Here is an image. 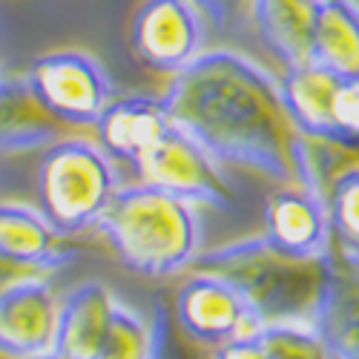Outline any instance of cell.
Masks as SVG:
<instances>
[{"instance_id":"11","label":"cell","mask_w":359,"mask_h":359,"mask_svg":"<svg viewBox=\"0 0 359 359\" xmlns=\"http://www.w3.org/2000/svg\"><path fill=\"white\" fill-rule=\"evenodd\" d=\"M172 127V115L167 109L164 95H112L107 109L101 112L95 130V141L115 164H135L153 149L164 133Z\"/></svg>"},{"instance_id":"17","label":"cell","mask_w":359,"mask_h":359,"mask_svg":"<svg viewBox=\"0 0 359 359\" xmlns=\"http://www.w3.org/2000/svg\"><path fill=\"white\" fill-rule=\"evenodd\" d=\"M313 327L334 359H359V264L337 256Z\"/></svg>"},{"instance_id":"12","label":"cell","mask_w":359,"mask_h":359,"mask_svg":"<svg viewBox=\"0 0 359 359\" xmlns=\"http://www.w3.org/2000/svg\"><path fill=\"white\" fill-rule=\"evenodd\" d=\"M67 238L43 213L41 207L20 201H0V256L18 264L52 273L72 259Z\"/></svg>"},{"instance_id":"25","label":"cell","mask_w":359,"mask_h":359,"mask_svg":"<svg viewBox=\"0 0 359 359\" xmlns=\"http://www.w3.org/2000/svg\"><path fill=\"white\" fill-rule=\"evenodd\" d=\"M337 133L359 138V78H342L334 101Z\"/></svg>"},{"instance_id":"19","label":"cell","mask_w":359,"mask_h":359,"mask_svg":"<svg viewBox=\"0 0 359 359\" xmlns=\"http://www.w3.org/2000/svg\"><path fill=\"white\" fill-rule=\"evenodd\" d=\"M359 170V138L353 135H302L299 138V184L322 201L345 175Z\"/></svg>"},{"instance_id":"29","label":"cell","mask_w":359,"mask_h":359,"mask_svg":"<svg viewBox=\"0 0 359 359\" xmlns=\"http://www.w3.org/2000/svg\"><path fill=\"white\" fill-rule=\"evenodd\" d=\"M0 78H4V75H0Z\"/></svg>"},{"instance_id":"6","label":"cell","mask_w":359,"mask_h":359,"mask_svg":"<svg viewBox=\"0 0 359 359\" xmlns=\"http://www.w3.org/2000/svg\"><path fill=\"white\" fill-rule=\"evenodd\" d=\"M207 32L196 0H141L127 38L141 67L172 78L207 49Z\"/></svg>"},{"instance_id":"23","label":"cell","mask_w":359,"mask_h":359,"mask_svg":"<svg viewBox=\"0 0 359 359\" xmlns=\"http://www.w3.org/2000/svg\"><path fill=\"white\" fill-rule=\"evenodd\" d=\"M149 325H153V359H201V348H196L178 331L172 302L167 305L164 296H156L153 311H149Z\"/></svg>"},{"instance_id":"27","label":"cell","mask_w":359,"mask_h":359,"mask_svg":"<svg viewBox=\"0 0 359 359\" xmlns=\"http://www.w3.org/2000/svg\"><path fill=\"white\" fill-rule=\"evenodd\" d=\"M32 276H46V273H41V271H35V267H26V264H18V262H12V259L0 256V293H4L6 287H12L15 282L32 279Z\"/></svg>"},{"instance_id":"26","label":"cell","mask_w":359,"mask_h":359,"mask_svg":"<svg viewBox=\"0 0 359 359\" xmlns=\"http://www.w3.org/2000/svg\"><path fill=\"white\" fill-rule=\"evenodd\" d=\"M207 359H271V351H267L264 339L259 331L236 337L213 351H207Z\"/></svg>"},{"instance_id":"3","label":"cell","mask_w":359,"mask_h":359,"mask_svg":"<svg viewBox=\"0 0 359 359\" xmlns=\"http://www.w3.org/2000/svg\"><path fill=\"white\" fill-rule=\"evenodd\" d=\"M95 230L127 271L147 279L184 273L201 253L196 204L147 182L121 184Z\"/></svg>"},{"instance_id":"13","label":"cell","mask_w":359,"mask_h":359,"mask_svg":"<svg viewBox=\"0 0 359 359\" xmlns=\"http://www.w3.org/2000/svg\"><path fill=\"white\" fill-rule=\"evenodd\" d=\"M64 135L69 127L46 109L23 75L0 78V156L46 149Z\"/></svg>"},{"instance_id":"18","label":"cell","mask_w":359,"mask_h":359,"mask_svg":"<svg viewBox=\"0 0 359 359\" xmlns=\"http://www.w3.org/2000/svg\"><path fill=\"white\" fill-rule=\"evenodd\" d=\"M311 61L339 78H359V4L356 0H322Z\"/></svg>"},{"instance_id":"21","label":"cell","mask_w":359,"mask_h":359,"mask_svg":"<svg viewBox=\"0 0 359 359\" xmlns=\"http://www.w3.org/2000/svg\"><path fill=\"white\" fill-rule=\"evenodd\" d=\"M95 359H153V325L133 308L118 305Z\"/></svg>"},{"instance_id":"24","label":"cell","mask_w":359,"mask_h":359,"mask_svg":"<svg viewBox=\"0 0 359 359\" xmlns=\"http://www.w3.org/2000/svg\"><path fill=\"white\" fill-rule=\"evenodd\" d=\"M196 6L201 9L210 32L227 35V32H236L238 26L250 23L253 0H196Z\"/></svg>"},{"instance_id":"2","label":"cell","mask_w":359,"mask_h":359,"mask_svg":"<svg viewBox=\"0 0 359 359\" xmlns=\"http://www.w3.org/2000/svg\"><path fill=\"white\" fill-rule=\"evenodd\" d=\"M334 262L337 253L299 259L273 248L264 236H250L198 253L193 267L227 279L242 293L262 331L271 325H316Z\"/></svg>"},{"instance_id":"5","label":"cell","mask_w":359,"mask_h":359,"mask_svg":"<svg viewBox=\"0 0 359 359\" xmlns=\"http://www.w3.org/2000/svg\"><path fill=\"white\" fill-rule=\"evenodd\" d=\"M23 78L46 109L69 130L95 127L115 95L104 64L83 49H55L38 55Z\"/></svg>"},{"instance_id":"4","label":"cell","mask_w":359,"mask_h":359,"mask_svg":"<svg viewBox=\"0 0 359 359\" xmlns=\"http://www.w3.org/2000/svg\"><path fill=\"white\" fill-rule=\"evenodd\" d=\"M121 190L115 161L95 138L64 135L43 149L35 196L41 213L64 236L93 230L107 213L109 201Z\"/></svg>"},{"instance_id":"9","label":"cell","mask_w":359,"mask_h":359,"mask_svg":"<svg viewBox=\"0 0 359 359\" xmlns=\"http://www.w3.org/2000/svg\"><path fill=\"white\" fill-rule=\"evenodd\" d=\"M61 302L46 282L32 276L0 293V356L32 359L55 351Z\"/></svg>"},{"instance_id":"20","label":"cell","mask_w":359,"mask_h":359,"mask_svg":"<svg viewBox=\"0 0 359 359\" xmlns=\"http://www.w3.org/2000/svg\"><path fill=\"white\" fill-rule=\"evenodd\" d=\"M325 207L334 233V253L348 264H359V170L342 178Z\"/></svg>"},{"instance_id":"15","label":"cell","mask_w":359,"mask_h":359,"mask_svg":"<svg viewBox=\"0 0 359 359\" xmlns=\"http://www.w3.org/2000/svg\"><path fill=\"white\" fill-rule=\"evenodd\" d=\"M319 6L322 0H253L250 23L285 69L311 61Z\"/></svg>"},{"instance_id":"7","label":"cell","mask_w":359,"mask_h":359,"mask_svg":"<svg viewBox=\"0 0 359 359\" xmlns=\"http://www.w3.org/2000/svg\"><path fill=\"white\" fill-rule=\"evenodd\" d=\"M222 161H216L207 149L178 124H172L164 138L135 164L138 182L156 184L196 207H230L236 193L222 172Z\"/></svg>"},{"instance_id":"1","label":"cell","mask_w":359,"mask_h":359,"mask_svg":"<svg viewBox=\"0 0 359 359\" xmlns=\"http://www.w3.org/2000/svg\"><path fill=\"white\" fill-rule=\"evenodd\" d=\"M172 124L227 167L276 184H299V138L282 83L236 49H204L170 78L164 93Z\"/></svg>"},{"instance_id":"28","label":"cell","mask_w":359,"mask_h":359,"mask_svg":"<svg viewBox=\"0 0 359 359\" xmlns=\"http://www.w3.org/2000/svg\"><path fill=\"white\" fill-rule=\"evenodd\" d=\"M32 359H64L61 353H55V351H49V353H41V356H32Z\"/></svg>"},{"instance_id":"8","label":"cell","mask_w":359,"mask_h":359,"mask_svg":"<svg viewBox=\"0 0 359 359\" xmlns=\"http://www.w3.org/2000/svg\"><path fill=\"white\" fill-rule=\"evenodd\" d=\"M172 316L178 331L201 351L259 331L242 293L227 279L196 267L172 293Z\"/></svg>"},{"instance_id":"16","label":"cell","mask_w":359,"mask_h":359,"mask_svg":"<svg viewBox=\"0 0 359 359\" xmlns=\"http://www.w3.org/2000/svg\"><path fill=\"white\" fill-rule=\"evenodd\" d=\"M282 98L302 135H334V101L342 78L316 61L287 67L282 75Z\"/></svg>"},{"instance_id":"10","label":"cell","mask_w":359,"mask_h":359,"mask_svg":"<svg viewBox=\"0 0 359 359\" xmlns=\"http://www.w3.org/2000/svg\"><path fill=\"white\" fill-rule=\"evenodd\" d=\"M267 242L287 256L327 259L334 256V233L325 201L302 184H279L264 204Z\"/></svg>"},{"instance_id":"14","label":"cell","mask_w":359,"mask_h":359,"mask_svg":"<svg viewBox=\"0 0 359 359\" xmlns=\"http://www.w3.org/2000/svg\"><path fill=\"white\" fill-rule=\"evenodd\" d=\"M118 305L121 302H115L109 287L101 282H83L75 287L61 302L55 353H61L64 359H95L109 334Z\"/></svg>"},{"instance_id":"22","label":"cell","mask_w":359,"mask_h":359,"mask_svg":"<svg viewBox=\"0 0 359 359\" xmlns=\"http://www.w3.org/2000/svg\"><path fill=\"white\" fill-rule=\"evenodd\" d=\"M259 334L271 359H334L313 325H271Z\"/></svg>"}]
</instances>
